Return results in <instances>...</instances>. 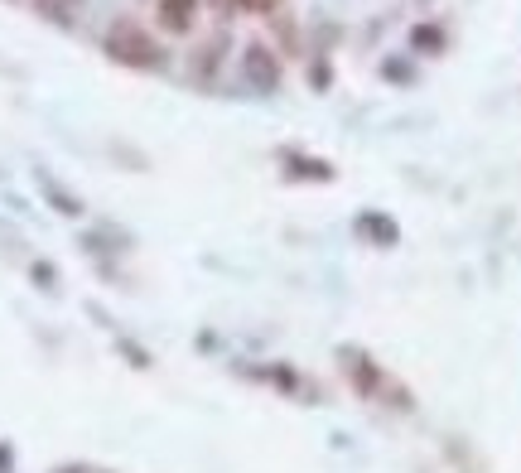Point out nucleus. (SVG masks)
I'll list each match as a JSON object with an SVG mask.
<instances>
[{
    "instance_id": "0eeeda50",
    "label": "nucleus",
    "mask_w": 521,
    "mask_h": 473,
    "mask_svg": "<svg viewBox=\"0 0 521 473\" xmlns=\"http://www.w3.org/2000/svg\"><path fill=\"white\" fill-rule=\"evenodd\" d=\"M44 194L54 198V203H58V213H68V218H78V213H83V203H78L73 194H63V189H58L54 179H44Z\"/></svg>"
},
{
    "instance_id": "f03ea898",
    "label": "nucleus",
    "mask_w": 521,
    "mask_h": 473,
    "mask_svg": "<svg viewBox=\"0 0 521 473\" xmlns=\"http://www.w3.org/2000/svg\"><path fill=\"white\" fill-rule=\"evenodd\" d=\"M242 68H247V83L256 87V92H275V87H280V58H275L266 44H256V39H251L247 54H242Z\"/></svg>"
},
{
    "instance_id": "f257e3e1",
    "label": "nucleus",
    "mask_w": 521,
    "mask_h": 473,
    "mask_svg": "<svg viewBox=\"0 0 521 473\" xmlns=\"http://www.w3.org/2000/svg\"><path fill=\"white\" fill-rule=\"evenodd\" d=\"M102 49H107L121 68H140V73H160L165 68V49L136 25V20H116L107 29V39H102Z\"/></svg>"
},
{
    "instance_id": "1a4fd4ad",
    "label": "nucleus",
    "mask_w": 521,
    "mask_h": 473,
    "mask_svg": "<svg viewBox=\"0 0 521 473\" xmlns=\"http://www.w3.org/2000/svg\"><path fill=\"white\" fill-rule=\"evenodd\" d=\"M386 78H396V83H411L415 68H406V63H386Z\"/></svg>"
},
{
    "instance_id": "7ed1b4c3",
    "label": "nucleus",
    "mask_w": 521,
    "mask_h": 473,
    "mask_svg": "<svg viewBox=\"0 0 521 473\" xmlns=\"http://www.w3.org/2000/svg\"><path fill=\"white\" fill-rule=\"evenodd\" d=\"M155 20L165 34H189L193 20H198V0H160L155 5Z\"/></svg>"
},
{
    "instance_id": "39448f33",
    "label": "nucleus",
    "mask_w": 521,
    "mask_h": 473,
    "mask_svg": "<svg viewBox=\"0 0 521 473\" xmlns=\"http://www.w3.org/2000/svg\"><path fill=\"white\" fill-rule=\"evenodd\" d=\"M411 44L415 49H425V54H444V34L435 25H415L411 29Z\"/></svg>"
},
{
    "instance_id": "6e6552de",
    "label": "nucleus",
    "mask_w": 521,
    "mask_h": 473,
    "mask_svg": "<svg viewBox=\"0 0 521 473\" xmlns=\"http://www.w3.org/2000/svg\"><path fill=\"white\" fill-rule=\"evenodd\" d=\"M213 10H218L222 20H237V15H251L256 10V0H208Z\"/></svg>"
},
{
    "instance_id": "20e7f679",
    "label": "nucleus",
    "mask_w": 521,
    "mask_h": 473,
    "mask_svg": "<svg viewBox=\"0 0 521 473\" xmlns=\"http://www.w3.org/2000/svg\"><path fill=\"white\" fill-rule=\"evenodd\" d=\"M357 232H362V237H377L382 247H396V237H401V232H396V223H391V218H382V213H362V218H357Z\"/></svg>"
},
{
    "instance_id": "423d86ee",
    "label": "nucleus",
    "mask_w": 521,
    "mask_h": 473,
    "mask_svg": "<svg viewBox=\"0 0 521 473\" xmlns=\"http://www.w3.org/2000/svg\"><path fill=\"white\" fill-rule=\"evenodd\" d=\"M73 5L78 0H39V15L54 20V25H73Z\"/></svg>"
},
{
    "instance_id": "9d476101",
    "label": "nucleus",
    "mask_w": 521,
    "mask_h": 473,
    "mask_svg": "<svg viewBox=\"0 0 521 473\" xmlns=\"http://www.w3.org/2000/svg\"><path fill=\"white\" fill-rule=\"evenodd\" d=\"M34 280L49 290V285H54V266H44V261H39V266H34Z\"/></svg>"
},
{
    "instance_id": "9b49d317",
    "label": "nucleus",
    "mask_w": 521,
    "mask_h": 473,
    "mask_svg": "<svg viewBox=\"0 0 521 473\" xmlns=\"http://www.w3.org/2000/svg\"><path fill=\"white\" fill-rule=\"evenodd\" d=\"M10 459H15V454H10V445H0V473L10 469Z\"/></svg>"
},
{
    "instance_id": "f8f14e48",
    "label": "nucleus",
    "mask_w": 521,
    "mask_h": 473,
    "mask_svg": "<svg viewBox=\"0 0 521 473\" xmlns=\"http://www.w3.org/2000/svg\"><path fill=\"white\" fill-rule=\"evenodd\" d=\"M275 5H280V0H256V10H275Z\"/></svg>"
}]
</instances>
